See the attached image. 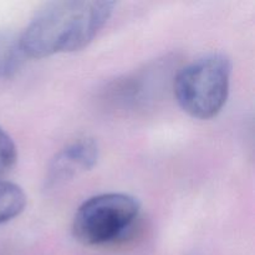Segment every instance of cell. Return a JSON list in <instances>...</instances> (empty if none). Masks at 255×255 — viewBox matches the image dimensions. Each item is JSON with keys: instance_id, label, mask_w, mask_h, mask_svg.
<instances>
[{"instance_id": "1", "label": "cell", "mask_w": 255, "mask_h": 255, "mask_svg": "<svg viewBox=\"0 0 255 255\" xmlns=\"http://www.w3.org/2000/svg\"><path fill=\"white\" fill-rule=\"evenodd\" d=\"M105 0H57L37 9L19 35L25 57L77 52L100 34L116 7Z\"/></svg>"}, {"instance_id": "2", "label": "cell", "mask_w": 255, "mask_h": 255, "mask_svg": "<svg viewBox=\"0 0 255 255\" xmlns=\"http://www.w3.org/2000/svg\"><path fill=\"white\" fill-rule=\"evenodd\" d=\"M232 62L223 52H209L177 74L173 92L179 107L197 120H211L223 110L231 89Z\"/></svg>"}, {"instance_id": "3", "label": "cell", "mask_w": 255, "mask_h": 255, "mask_svg": "<svg viewBox=\"0 0 255 255\" xmlns=\"http://www.w3.org/2000/svg\"><path fill=\"white\" fill-rule=\"evenodd\" d=\"M139 211L138 201L129 194H97L77 208L72 221V236L87 247L115 243L131 231Z\"/></svg>"}, {"instance_id": "4", "label": "cell", "mask_w": 255, "mask_h": 255, "mask_svg": "<svg viewBox=\"0 0 255 255\" xmlns=\"http://www.w3.org/2000/svg\"><path fill=\"white\" fill-rule=\"evenodd\" d=\"M99 143L91 137H81L60 149L47 166L45 191H55L86 173L97 164Z\"/></svg>"}, {"instance_id": "5", "label": "cell", "mask_w": 255, "mask_h": 255, "mask_svg": "<svg viewBox=\"0 0 255 255\" xmlns=\"http://www.w3.org/2000/svg\"><path fill=\"white\" fill-rule=\"evenodd\" d=\"M24 59L19 35L9 30H0V79L12 76L20 69Z\"/></svg>"}, {"instance_id": "6", "label": "cell", "mask_w": 255, "mask_h": 255, "mask_svg": "<svg viewBox=\"0 0 255 255\" xmlns=\"http://www.w3.org/2000/svg\"><path fill=\"white\" fill-rule=\"evenodd\" d=\"M26 194L12 182L0 179V226L17 218L26 208Z\"/></svg>"}, {"instance_id": "7", "label": "cell", "mask_w": 255, "mask_h": 255, "mask_svg": "<svg viewBox=\"0 0 255 255\" xmlns=\"http://www.w3.org/2000/svg\"><path fill=\"white\" fill-rule=\"evenodd\" d=\"M17 161V148L10 134L0 127V179L11 172Z\"/></svg>"}]
</instances>
